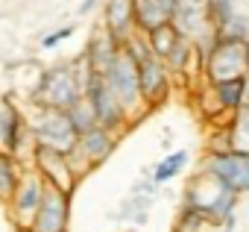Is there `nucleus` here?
<instances>
[{
	"label": "nucleus",
	"instance_id": "obj_4",
	"mask_svg": "<svg viewBox=\"0 0 249 232\" xmlns=\"http://www.w3.org/2000/svg\"><path fill=\"white\" fill-rule=\"evenodd\" d=\"M24 118H27V130H30V138H33L36 147L56 150L62 156L76 147V133H73V127H71L65 112L30 106L24 112Z\"/></svg>",
	"mask_w": 249,
	"mask_h": 232
},
{
	"label": "nucleus",
	"instance_id": "obj_22",
	"mask_svg": "<svg viewBox=\"0 0 249 232\" xmlns=\"http://www.w3.org/2000/svg\"><path fill=\"white\" fill-rule=\"evenodd\" d=\"M68 121H71V127H73V133H76V138L82 135V133H88V130H94L97 127V118H94V112H91V106H88V100L85 97H79L68 112Z\"/></svg>",
	"mask_w": 249,
	"mask_h": 232
},
{
	"label": "nucleus",
	"instance_id": "obj_12",
	"mask_svg": "<svg viewBox=\"0 0 249 232\" xmlns=\"http://www.w3.org/2000/svg\"><path fill=\"white\" fill-rule=\"evenodd\" d=\"M120 47L135 36L132 21V0H106L103 3V24H100Z\"/></svg>",
	"mask_w": 249,
	"mask_h": 232
},
{
	"label": "nucleus",
	"instance_id": "obj_13",
	"mask_svg": "<svg viewBox=\"0 0 249 232\" xmlns=\"http://www.w3.org/2000/svg\"><path fill=\"white\" fill-rule=\"evenodd\" d=\"M117 50H120V44L103 30V27H97L91 36H88V41H85V47H82V59H85V65L91 68V74H103L108 65H111V59L117 56Z\"/></svg>",
	"mask_w": 249,
	"mask_h": 232
},
{
	"label": "nucleus",
	"instance_id": "obj_18",
	"mask_svg": "<svg viewBox=\"0 0 249 232\" xmlns=\"http://www.w3.org/2000/svg\"><path fill=\"white\" fill-rule=\"evenodd\" d=\"M188 162H191V153L188 150H173V153H167L164 159H159L156 162V168H153V185H167L170 179H176L185 168H188Z\"/></svg>",
	"mask_w": 249,
	"mask_h": 232
},
{
	"label": "nucleus",
	"instance_id": "obj_21",
	"mask_svg": "<svg viewBox=\"0 0 249 232\" xmlns=\"http://www.w3.org/2000/svg\"><path fill=\"white\" fill-rule=\"evenodd\" d=\"M144 39H147V47H150V53H153V56H159V59H164V56H167V53L176 47V41H179L182 36H179V33L173 30V24L167 21V24H161V27L150 30Z\"/></svg>",
	"mask_w": 249,
	"mask_h": 232
},
{
	"label": "nucleus",
	"instance_id": "obj_15",
	"mask_svg": "<svg viewBox=\"0 0 249 232\" xmlns=\"http://www.w3.org/2000/svg\"><path fill=\"white\" fill-rule=\"evenodd\" d=\"M161 62H164V68L170 71V77H179V79L191 77L194 71H202V62H199V56H196V47H194V41H188V39H179L176 47H173Z\"/></svg>",
	"mask_w": 249,
	"mask_h": 232
},
{
	"label": "nucleus",
	"instance_id": "obj_1",
	"mask_svg": "<svg viewBox=\"0 0 249 232\" xmlns=\"http://www.w3.org/2000/svg\"><path fill=\"white\" fill-rule=\"evenodd\" d=\"M88 77H91V68L85 65L82 56H76L71 62H56V65L38 71V77L30 88V97H27L30 103L27 106L68 112L82 97Z\"/></svg>",
	"mask_w": 249,
	"mask_h": 232
},
{
	"label": "nucleus",
	"instance_id": "obj_23",
	"mask_svg": "<svg viewBox=\"0 0 249 232\" xmlns=\"http://www.w3.org/2000/svg\"><path fill=\"white\" fill-rule=\"evenodd\" d=\"M205 9H208V24L214 30H220L234 15V3H231V0H205Z\"/></svg>",
	"mask_w": 249,
	"mask_h": 232
},
{
	"label": "nucleus",
	"instance_id": "obj_14",
	"mask_svg": "<svg viewBox=\"0 0 249 232\" xmlns=\"http://www.w3.org/2000/svg\"><path fill=\"white\" fill-rule=\"evenodd\" d=\"M114 147H117V135H111V133L103 130V127H94V130H88V133H82V135L76 138V150L85 156V162L91 165V171L100 168V165L114 153Z\"/></svg>",
	"mask_w": 249,
	"mask_h": 232
},
{
	"label": "nucleus",
	"instance_id": "obj_3",
	"mask_svg": "<svg viewBox=\"0 0 249 232\" xmlns=\"http://www.w3.org/2000/svg\"><path fill=\"white\" fill-rule=\"evenodd\" d=\"M123 53L135 62V71H138V91H141L144 109H159V106L170 97V88H173L170 71L164 68V62H161L159 56L150 53L147 39H144L141 33H135L126 44H123Z\"/></svg>",
	"mask_w": 249,
	"mask_h": 232
},
{
	"label": "nucleus",
	"instance_id": "obj_9",
	"mask_svg": "<svg viewBox=\"0 0 249 232\" xmlns=\"http://www.w3.org/2000/svg\"><path fill=\"white\" fill-rule=\"evenodd\" d=\"M44 191H47L44 179L33 168H24V176H21V182H18L12 200H9V212H12V220H15L18 229H27L30 226L33 214L38 212V206L44 200Z\"/></svg>",
	"mask_w": 249,
	"mask_h": 232
},
{
	"label": "nucleus",
	"instance_id": "obj_2",
	"mask_svg": "<svg viewBox=\"0 0 249 232\" xmlns=\"http://www.w3.org/2000/svg\"><path fill=\"white\" fill-rule=\"evenodd\" d=\"M182 209L196 212L205 223L223 226L226 232H231V226L237 223L234 209H237V194L229 191L223 182H217L211 174L199 171L196 176H191L188 188H185V203Z\"/></svg>",
	"mask_w": 249,
	"mask_h": 232
},
{
	"label": "nucleus",
	"instance_id": "obj_8",
	"mask_svg": "<svg viewBox=\"0 0 249 232\" xmlns=\"http://www.w3.org/2000/svg\"><path fill=\"white\" fill-rule=\"evenodd\" d=\"M199 171L211 174L237 197L249 194V153H205Z\"/></svg>",
	"mask_w": 249,
	"mask_h": 232
},
{
	"label": "nucleus",
	"instance_id": "obj_27",
	"mask_svg": "<svg viewBox=\"0 0 249 232\" xmlns=\"http://www.w3.org/2000/svg\"><path fill=\"white\" fill-rule=\"evenodd\" d=\"M18 232H27V229H18Z\"/></svg>",
	"mask_w": 249,
	"mask_h": 232
},
{
	"label": "nucleus",
	"instance_id": "obj_5",
	"mask_svg": "<svg viewBox=\"0 0 249 232\" xmlns=\"http://www.w3.org/2000/svg\"><path fill=\"white\" fill-rule=\"evenodd\" d=\"M106 79V85L111 88V94L117 97V103L126 112L129 124H135L141 115L147 112L144 103H141V91H138V71H135V62L123 53V47L117 50V56L111 59V65L100 74Z\"/></svg>",
	"mask_w": 249,
	"mask_h": 232
},
{
	"label": "nucleus",
	"instance_id": "obj_24",
	"mask_svg": "<svg viewBox=\"0 0 249 232\" xmlns=\"http://www.w3.org/2000/svg\"><path fill=\"white\" fill-rule=\"evenodd\" d=\"M73 33H76V27H73V24H65V27H59V30L47 33V36L41 39V50H53V47H59V44H62V41H68Z\"/></svg>",
	"mask_w": 249,
	"mask_h": 232
},
{
	"label": "nucleus",
	"instance_id": "obj_26",
	"mask_svg": "<svg viewBox=\"0 0 249 232\" xmlns=\"http://www.w3.org/2000/svg\"><path fill=\"white\" fill-rule=\"evenodd\" d=\"M173 232H202V229H182V226H173Z\"/></svg>",
	"mask_w": 249,
	"mask_h": 232
},
{
	"label": "nucleus",
	"instance_id": "obj_7",
	"mask_svg": "<svg viewBox=\"0 0 249 232\" xmlns=\"http://www.w3.org/2000/svg\"><path fill=\"white\" fill-rule=\"evenodd\" d=\"M82 97L88 100V106H91V112H94L97 127L108 130L111 135H117V138H120L123 133L132 127V124H129V118H126V112H123V106L117 103V97L111 94V88L106 85V79H103L100 74H91V77H88Z\"/></svg>",
	"mask_w": 249,
	"mask_h": 232
},
{
	"label": "nucleus",
	"instance_id": "obj_19",
	"mask_svg": "<svg viewBox=\"0 0 249 232\" xmlns=\"http://www.w3.org/2000/svg\"><path fill=\"white\" fill-rule=\"evenodd\" d=\"M226 135H229L231 153H249V106H240L237 112H231Z\"/></svg>",
	"mask_w": 249,
	"mask_h": 232
},
{
	"label": "nucleus",
	"instance_id": "obj_6",
	"mask_svg": "<svg viewBox=\"0 0 249 232\" xmlns=\"http://www.w3.org/2000/svg\"><path fill=\"white\" fill-rule=\"evenodd\" d=\"M205 82H226L237 77H249V41H223L217 39L214 47L202 59Z\"/></svg>",
	"mask_w": 249,
	"mask_h": 232
},
{
	"label": "nucleus",
	"instance_id": "obj_16",
	"mask_svg": "<svg viewBox=\"0 0 249 232\" xmlns=\"http://www.w3.org/2000/svg\"><path fill=\"white\" fill-rule=\"evenodd\" d=\"M220 109L226 115L237 112L243 103H246V85H249V77H237V79H226V82H208Z\"/></svg>",
	"mask_w": 249,
	"mask_h": 232
},
{
	"label": "nucleus",
	"instance_id": "obj_17",
	"mask_svg": "<svg viewBox=\"0 0 249 232\" xmlns=\"http://www.w3.org/2000/svg\"><path fill=\"white\" fill-rule=\"evenodd\" d=\"M132 21H135V33L147 36L150 30L167 24V15L159 6V0H132Z\"/></svg>",
	"mask_w": 249,
	"mask_h": 232
},
{
	"label": "nucleus",
	"instance_id": "obj_20",
	"mask_svg": "<svg viewBox=\"0 0 249 232\" xmlns=\"http://www.w3.org/2000/svg\"><path fill=\"white\" fill-rule=\"evenodd\" d=\"M21 176H24V168L12 156L0 153V203L9 206V200H12V194H15L18 182H21Z\"/></svg>",
	"mask_w": 249,
	"mask_h": 232
},
{
	"label": "nucleus",
	"instance_id": "obj_10",
	"mask_svg": "<svg viewBox=\"0 0 249 232\" xmlns=\"http://www.w3.org/2000/svg\"><path fill=\"white\" fill-rule=\"evenodd\" d=\"M30 168L44 179L47 188H56V191L73 197L76 176L71 174L68 159H65L62 153H56V150H44V147H36V150H33V162H30Z\"/></svg>",
	"mask_w": 249,
	"mask_h": 232
},
{
	"label": "nucleus",
	"instance_id": "obj_11",
	"mask_svg": "<svg viewBox=\"0 0 249 232\" xmlns=\"http://www.w3.org/2000/svg\"><path fill=\"white\" fill-rule=\"evenodd\" d=\"M68 229H71V197L56 188H47L27 232H68Z\"/></svg>",
	"mask_w": 249,
	"mask_h": 232
},
{
	"label": "nucleus",
	"instance_id": "obj_25",
	"mask_svg": "<svg viewBox=\"0 0 249 232\" xmlns=\"http://www.w3.org/2000/svg\"><path fill=\"white\" fill-rule=\"evenodd\" d=\"M100 3H103V0H82L76 12H79V15H91V12H94V9H97Z\"/></svg>",
	"mask_w": 249,
	"mask_h": 232
}]
</instances>
